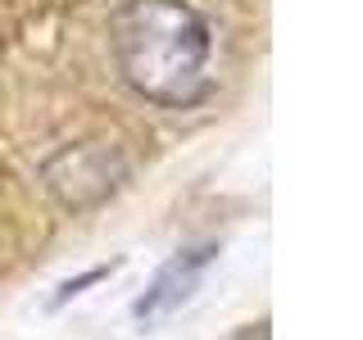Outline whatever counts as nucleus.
Returning a JSON list of instances; mask_svg holds the SVG:
<instances>
[{
  "mask_svg": "<svg viewBox=\"0 0 363 340\" xmlns=\"http://www.w3.org/2000/svg\"><path fill=\"white\" fill-rule=\"evenodd\" d=\"M109 45L123 82L159 109H191L213 91V28L186 0H123Z\"/></svg>",
  "mask_w": 363,
  "mask_h": 340,
  "instance_id": "1",
  "label": "nucleus"
},
{
  "mask_svg": "<svg viewBox=\"0 0 363 340\" xmlns=\"http://www.w3.org/2000/svg\"><path fill=\"white\" fill-rule=\"evenodd\" d=\"M213 259H218V245H186V249H177V254L155 272V281L145 286V295L136 300V322L159 327V322H168L182 304H191L196 290H200V281H204V272L213 268Z\"/></svg>",
  "mask_w": 363,
  "mask_h": 340,
  "instance_id": "2",
  "label": "nucleus"
},
{
  "mask_svg": "<svg viewBox=\"0 0 363 340\" xmlns=\"http://www.w3.org/2000/svg\"><path fill=\"white\" fill-rule=\"evenodd\" d=\"M236 340H268V327H264V322H259V327H245Z\"/></svg>",
  "mask_w": 363,
  "mask_h": 340,
  "instance_id": "3",
  "label": "nucleus"
}]
</instances>
